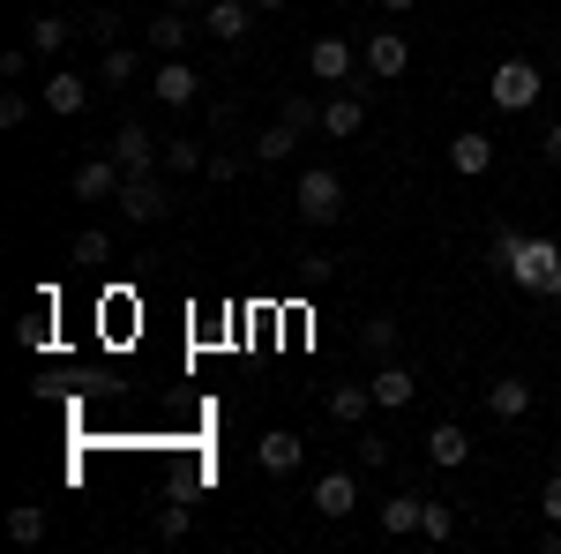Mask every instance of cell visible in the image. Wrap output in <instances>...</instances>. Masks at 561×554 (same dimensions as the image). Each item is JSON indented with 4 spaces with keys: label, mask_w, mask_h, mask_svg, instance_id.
<instances>
[{
    "label": "cell",
    "mask_w": 561,
    "mask_h": 554,
    "mask_svg": "<svg viewBox=\"0 0 561 554\" xmlns=\"http://www.w3.org/2000/svg\"><path fill=\"white\" fill-rule=\"evenodd\" d=\"M494 262H502V278H510V285H524L531 299H561V240L494 225Z\"/></svg>",
    "instance_id": "cell-1"
},
{
    "label": "cell",
    "mask_w": 561,
    "mask_h": 554,
    "mask_svg": "<svg viewBox=\"0 0 561 554\" xmlns=\"http://www.w3.org/2000/svg\"><path fill=\"white\" fill-rule=\"evenodd\" d=\"M293 211H300L307 225H345V172L307 166L300 180H293Z\"/></svg>",
    "instance_id": "cell-2"
},
{
    "label": "cell",
    "mask_w": 561,
    "mask_h": 554,
    "mask_svg": "<svg viewBox=\"0 0 561 554\" xmlns=\"http://www.w3.org/2000/svg\"><path fill=\"white\" fill-rule=\"evenodd\" d=\"M539 90H547V76H539L531 60H502V68L486 76V105H494V113H531Z\"/></svg>",
    "instance_id": "cell-3"
},
{
    "label": "cell",
    "mask_w": 561,
    "mask_h": 554,
    "mask_svg": "<svg viewBox=\"0 0 561 554\" xmlns=\"http://www.w3.org/2000/svg\"><path fill=\"white\" fill-rule=\"evenodd\" d=\"M121 217H128V225H165V217H173L165 172H128V188H121Z\"/></svg>",
    "instance_id": "cell-4"
},
{
    "label": "cell",
    "mask_w": 561,
    "mask_h": 554,
    "mask_svg": "<svg viewBox=\"0 0 561 554\" xmlns=\"http://www.w3.org/2000/svg\"><path fill=\"white\" fill-rule=\"evenodd\" d=\"M359 68H367L375 83H404V68H412V38H404V31H375V38L359 45Z\"/></svg>",
    "instance_id": "cell-5"
},
{
    "label": "cell",
    "mask_w": 561,
    "mask_h": 554,
    "mask_svg": "<svg viewBox=\"0 0 561 554\" xmlns=\"http://www.w3.org/2000/svg\"><path fill=\"white\" fill-rule=\"evenodd\" d=\"M68 188H76V203H121V188H128V166H121L113 150H105V158H83Z\"/></svg>",
    "instance_id": "cell-6"
},
{
    "label": "cell",
    "mask_w": 561,
    "mask_h": 554,
    "mask_svg": "<svg viewBox=\"0 0 561 554\" xmlns=\"http://www.w3.org/2000/svg\"><path fill=\"white\" fill-rule=\"evenodd\" d=\"M255 0H210V8H203V15H195V23H203V31H210L217 45H240L248 38V31H255Z\"/></svg>",
    "instance_id": "cell-7"
},
{
    "label": "cell",
    "mask_w": 561,
    "mask_h": 554,
    "mask_svg": "<svg viewBox=\"0 0 561 554\" xmlns=\"http://www.w3.org/2000/svg\"><path fill=\"white\" fill-rule=\"evenodd\" d=\"M352 68H359L352 38H314L307 45V76H314V83H352Z\"/></svg>",
    "instance_id": "cell-8"
},
{
    "label": "cell",
    "mask_w": 561,
    "mask_h": 554,
    "mask_svg": "<svg viewBox=\"0 0 561 554\" xmlns=\"http://www.w3.org/2000/svg\"><path fill=\"white\" fill-rule=\"evenodd\" d=\"M367 389H375V405H382V412H404V405L420 397V375H412L404 360H382V368L367 375Z\"/></svg>",
    "instance_id": "cell-9"
},
{
    "label": "cell",
    "mask_w": 561,
    "mask_h": 554,
    "mask_svg": "<svg viewBox=\"0 0 561 554\" xmlns=\"http://www.w3.org/2000/svg\"><path fill=\"white\" fill-rule=\"evenodd\" d=\"M113 158H121L128 172H158L165 150H158V135L142 128V121H121V128H113Z\"/></svg>",
    "instance_id": "cell-10"
},
{
    "label": "cell",
    "mask_w": 561,
    "mask_h": 554,
    "mask_svg": "<svg viewBox=\"0 0 561 554\" xmlns=\"http://www.w3.org/2000/svg\"><path fill=\"white\" fill-rule=\"evenodd\" d=\"M83 105H90V76H76V68H53L45 76V113L53 121H76Z\"/></svg>",
    "instance_id": "cell-11"
},
{
    "label": "cell",
    "mask_w": 561,
    "mask_h": 554,
    "mask_svg": "<svg viewBox=\"0 0 561 554\" xmlns=\"http://www.w3.org/2000/svg\"><path fill=\"white\" fill-rule=\"evenodd\" d=\"M427 465H434V472H457V465H472V434H465L457 420L427 427Z\"/></svg>",
    "instance_id": "cell-12"
},
{
    "label": "cell",
    "mask_w": 561,
    "mask_h": 554,
    "mask_svg": "<svg viewBox=\"0 0 561 554\" xmlns=\"http://www.w3.org/2000/svg\"><path fill=\"white\" fill-rule=\"evenodd\" d=\"M300 457H307V442L293 434V427H270V434L255 442V465L277 472V479H285V472H300Z\"/></svg>",
    "instance_id": "cell-13"
},
{
    "label": "cell",
    "mask_w": 561,
    "mask_h": 554,
    "mask_svg": "<svg viewBox=\"0 0 561 554\" xmlns=\"http://www.w3.org/2000/svg\"><path fill=\"white\" fill-rule=\"evenodd\" d=\"M187 31H195V23H187V8H173V0L142 23V38H150V53H158V60H173L180 45H187Z\"/></svg>",
    "instance_id": "cell-14"
},
{
    "label": "cell",
    "mask_w": 561,
    "mask_h": 554,
    "mask_svg": "<svg viewBox=\"0 0 561 554\" xmlns=\"http://www.w3.org/2000/svg\"><path fill=\"white\" fill-rule=\"evenodd\" d=\"M322 405H330V420H337V427H367L375 412H382V405H375V389H367V383H337L330 397H322Z\"/></svg>",
    "instance_id": "cell-15"
},
{
    "label": "cell",
    "mask_w": 561,
    "mask_h": 554,
    "mask_svg": "<svg viewBox=\"0 0 561 554\" xmlns=\"http://www.w3.org/2000/svg\"><path fill=\"white\" fill-rule=\"evenodd\" d=\"M150 90H158V98H165V105H195V98H203V76H195V68H187V60H158V76H150Z\"/></svg>",
    "instance_id": "cell-16"
},
{
    "label": "cell",
    "mask_w": 561,
    "mask_h": 554,
    "mask_svg": "<svg viewBox=\"0 0 561 554\" xmlns=\"http://www.w3.org/2000/svg\"><path fill=\"white\" fill-rule=\"evenodd\" d=\"M486 412L502 427H517L524 412H531V383H524V375H494V383H486Z\"/></svg>",
    "instance_id": "cell-17"
},
{
    "label": "cell",
    "mask_w": 561,
    "mask_h": 554,
    "mask_svg": "<svg viewBox=\"0 0 561 554\" xmlns=\"http://www.w3.org/2000/svg\"><path fill=\"white\" fill-rule=\"evenodd\" d=\"M449 172H465V180L494 172V135H486V128H465L457 143H449Z\"/></svg>",
    "instance_id": "cell-18"
},
{
    "label": "cell",
    "mask_w": 561,
    "mask_h": 554,
    "mask_svg": "<svg viewBox=\"0 0 561 554\" xmlns=\"http://www.w3.org/2000/svg\"><path fill=\"white\" fill-rule=\"evenodd\" d=\"M314 510L322 517H352L359 510V479H352V472H322V479H314Z\"/></svg>",
    "instance_id": "cell-19"
},
{
    "label": "cell",
    "mask_w": 561,
    "mask_h": 554,
    "mask_svg": "<svg viewBox=\"0 0 561 554\" xmlns=\"http://www.w3.org/2000/svg\"><path fill=\"white\" fill-rule=\"evenodd\" d=\"M359 128H367V98H352V90H337V98L322 105V135H337V143H352Z\"/></svg>",
    "instance_id": "cell-20"
},
{
    "label": "cell",
    "mask_w": 561,
    "mask_h": 554,
    "mask_svg": "<svg viewBox=\"0 0 561 554\" xmlns=\"http://www.w3.org/2000/svg\"><path fill=\"white\" fill-rule=\"evenodd\" d=\"M293 150H300V135L285 128V121H270V128H255V135H248V158H255V166H285Z\"/></svg>",
    "instance_id": "cell-21"
},
{
    "label": "cell",
    "mask_w": 561,
    "mask_h": 554,
    "mask_svg": "<svg viewBox=\"0 0 561 554\" xmlns=\"http://www.w3.org/2000/svg\"><path fill=\"white\" fill-rule=\"evenodd\" d=\"M420 510H427V495H389V502H382V532H389V540L420 532Z\"/></svg>",
    "instance_id": "cell-22"
},
{
    "label": "cell",
    "mask_w": 561,
    "mask_h": 554,
    "mask_svg": "<svg viewBox=\"0 0 561 554\" xmlns=\"http://www.w3.org/2000/svg\"><path fill=\"white\" fill-rule=\"evenodd\" d=\"M15 344H23V352H53V344H60V330H53V299H45L38 315L15 323Z\"/></svg>",
    "instance_id": "cell-23"
},
{
    "label": "cell",
    "mask_w": 561,
    "mask_h": 554,
    "mask_svg": "<svg viewBox=\"0 0 561 554\" xmlns=\"http://www.w3.org/2000/svg\"><path fill=\"white\" fill-rule=\"evenodd\" d=\"M8 540H15V547H38L45 540V510L38 502H15V510H8Z\"/></svg>",
    "instance_id": "cell-24"
},
{
    "label": "cell",
    "mask_w": 561,
    "mask_h": 554,
    "mask_svg": "<svg viewBox=\"0 0 561 554\" xmlns=\"http://www.w3.org/2000/svg\"><path fill=\"white\" fill-rule=\"evenodd\" d=\"M203 166H210V150L195 135H165V172H203Z\"/></svg>",
    "instance_id": "cell-25"
},
{
    "label": "cell",
    "mask_w": 561,
    "mask_h": 554,
    "mask_svg": "<svg viewBox=\"0 0 561 554\" xmlns=\"http://www.w3.org/2000/svg\"><path fill=\"white\" fill-rule=\"evenodd\" d=\"M31 53H45V60H53V53H60V45H68V15H31Z\"/></svg>",
    "instance_id": "cell-26"
},
{
    "label": "cell",
    "mask_w": 561,
    "mask_h": 554,
    "mask_svg": "<svg viewBox=\"0 0 561 554\" xmlns=\"http://www.w3.org/2000/svg\"><path fill=\"white\" fill-rule=\"evenodd\" d=\"M68 256H76V270H105V262H113V240H105V233H98V225H83V233H76V248H68Z\"/></svg>",
    "instance_id": "cell-27"
},
{
    "label": "cell",
    "mask_w": 561,
    "mask_h": 554,
    "mask_svg": "<svg viewBox=\"0 0 561 554\" xmlns=\"http://www.w3.org/2000/svg\"><path fill=\"white\" fill-rule=\"evenodd\" d=\"M397 338H404V323H397V315H367V323H359V344H367V352H397Z\"/></svg>",
    "instance_id": "cell-28"
},
{
    "label": "cell",
    "mask_w": 561,
    "mask_h": 554,
    "mask_svg": "<svg viewBox=\"0 0 561 554\" xmlns=\"http://www.w3.org/2000/svg\"><path fill=\"white\" fill-rule=\"evenodd\" d=\"M420 540H434V547H442V540H457V510L427 495V510H420Z\"/></svg>",
    "instance_id": "cell-29"
},
{
    "label": "cell",
    "mask_w": 561,
    "mask_h": 554,
    "mask_svg": "<svg viewBox=\"0 0 561 554\" xmlns=\"http://www.w3.org/2000/svg\"><path fill=\"white\" fill-rule=\"evenodd\" d=\"M135 68H142V60H135V45H105V60H98L105 90H113V83H135Z\"/></svg>",
    "instance_id": "cell-30"
},
{
    "label": "cell",
    "mask_w": 561,
    "mask_h": 554,
    "mask_svg": "<svg viewBox=\"0 0 561 554\" xmlns=\"http://www.w3.org/2000/svg\"><path fill=\"white\" fill-rule=\"evenodd\" d=\"M352 457H359V472H382V465H389V434L359 427V434H352Z\"/></svg>",
    "instance_id": "cell-31"
},
{
    "label": "cell",
    "mask_w": 561,
    "mask_h": 554,
    "mask_svg": "<svg viewBox=\"0 0 561 554\" xmlns=\"http://www.w3.org/2000/svg\"><path fill=\"white\" fill-rule=\"evenodd\" d=\"M277 121H285L293 135H307V128H322V105H314V98H285V113H277Z\"/></svg>",
    "instance_id": "cell-32"
},
{
    "label": "cell",
    "mask_w": 561,
    "mask_h": 554,
    "mask_svg": "<svg viewBox=\"0 0 561 554\" xmlns=\"http://www.w3.org/2000/svg\"><path fill=\"white\" fill-rule=\"evenodd\" d=\"M248 166H255V158H240V150H210V166H203V172L232 188V180H240V172H248Z\"/></svg>",
    "instance_id": "cell-33"
},
{
    "label": "cell",
    "mask_w": 561,
    "mask_h": 554,
    "mask_svg": "<svg viewBox=\"0 0 561 554\" xmlns=\"http://www.w3.org/2000/svg\"><path fill=\"white\" fill-rule=\"evenodd\" d=\"M187 524H195L187 502H165V510H158V540H187Z\"/></svg>",
    "instance_id": "cell-34"
},
{
    "label": "cell",
    "mask_w": 561,
    "mask_h": 554,
    "mask_svg": "<svg viewBox=\"0 0 561 554\" xmlns=\"http://www.w3.org/2000/svg\"><path fill=\"white\" fill-rule=\"evenodd\" d=\"M300 270H307V285H330V278H337V256H322V248H307V256H300Z\"/></svg>",
    "instance_id": "cell-35"
},
{
    "label": "cell",
    "mask_w": 561,
    "mask_h": 554,
    "mask_svg": "<svg viewBox=\"0 0 561 554\" xmlns=\"http://www.w3.org/2000/svg\"><path fill=\"white\" fill-rule=\"evenodd\" d=\"M31 121V98L23 90H0V128H23Z\"/></svg>",
    "instance_id": "cell-36"
},
{
    "label": "cell",
    "mask_w": 561,
    "mask_h": 554,
    "mask_svg": "<svg viewBox=\"0 0 561 554\" xmlns=\"http://www.w3.org/2000/svg\"><path fill=\"white\" fill-rule=\"evenodd\" d=\"M539 517H547V524H561V465L547 472V487H539Z\"/></svg>",
    "instance_id": "cell-37"
},
{
    "label": "cell",
    "mask_w": 561,
    "mask_h": 554,
    "mask_svg": "<svg viewBox=\"0 0 561 554\" xmlns=\"http://www.w3.org/2000/svg\"><path fill=\"white\" fill-rule=\"evenodd\" d=\"M90 38L113 45V38H121V15H113V8H98V15H90Z\"/></svg>",
    "instance_id": "cell-38"
},
{
    "label": "cell",
    "mask_w": 561,
    "mask_h": 554,
    "mask_svg": "<svg viewBox=\"0 0 561 554\" xmlns=\"http://www.w3.org/2000/svg\"><path fill=\"white\" fill-rule=\"evenodd\" d=\"M23 68H31V45H8V53H0V76H8V83H15V76H23Z\"/></svg>",
    "instance_id": "cell-39"
},
{
    "label": "cell",
    "mask_w": 561,
    "mask_h": 554,
    "mask_svg": "<svg viewBox=\"0 0 561 554\" xmlns=\"http://www.w3.org/2000/svg\"><path fill=\"white\" fill-rule=\"evenodd\" d=\"M539 554H561V524H547V532H539Z\"/></svg>",
    "instance_id": "cell-40"
},
{
    "label": "cell",
    "mask_w": 561,
    "mask_h": 554,
    "mask_svg": "<svg viewBox=\"0 0 561 554\" xmlns=\"http://www.w3.org/2000/svg\"><path fill=\"white\" fill-rule=\"evenodd\" d=\"M375 8H382V15H412L420 0H375Z\"/></svg>",
    "instance_id": "cell-41"
},
{
    "label": "cell",
    "mask_w": 561,
    "mask_h": 554,
    "mask_svg": "<svg viewBox=\"0 0 561 554\" xmlns=\"http://www.w3.org/2000/svg\"><path fill=\"white\" fill-rule=\"evenodd\" d=\"M547 158H554V166H561V121H554V128H547Z\"/></svg>",
    "instance_id": "cell-42"
},
{
    "label": "cell",
    "mask_w": 561,
    "mask_h": 554,
    "mask_svg": "<svg viewBox=\"0 0 561 554\" xmlns=\"http://www.w3.org/2000/svg\"><path fill=\"white\" fill-rule=\"evenodd\" d=\"M255 8H262V15H277V8H293V0H255Z\"/></svg>",
    "instance_id": "cell-43"
},
{
    "label": "cell",
    "mask_w": 561,
    "mask_h": 554,
    "mask_svg": "<svg viewBox=\"0 0 561 554\" xmlns=\"http://www.w3.org/2000/svg\"><path fill=\"white\" fill-rule=\"evenodd\" d=\"M173 8H187V15H203V8H210V0H173Z\"/></svg>",
    "instance_id": "cell-44"
}]
</instances>
